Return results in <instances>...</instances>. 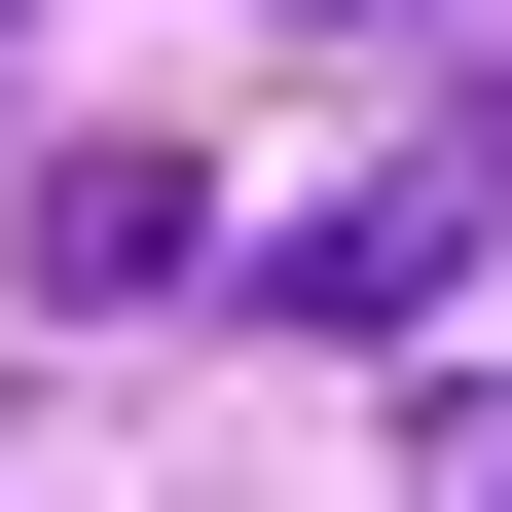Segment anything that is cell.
Listing matches in <instances>:
<instances>
[{
  "mask_svg": "<svg viewBox=\"0 0 512 512\" xmlns=\"http://www.w3.org/2000/svg\"><path fill=\"white\" fill-rule=\"evenodd\" d=\"M476 220H512V147H439V183H330V220L256 256V330H403V293H439Z\"/></svg>",
  "mask_w": 512,
  "mask_h": 512,
  "instance_id": "obj_1",
  "label": "cell"
},
{
  "mask_svg": "<svg viewBox=\"0 0 512 512\" xmlns=\"http://www.w3.org/2000/svg\"><path fill=\"white\" fill-rule=\"evenodd\" d=\"M183 256H220V183H147V147H74V183H37V293H183Z\"/></svg>",
  "mask_w": 512,
  "mask_h": 512,
  "instance_id": "obj_2",
  "label": "cell"
}]
</instances>
